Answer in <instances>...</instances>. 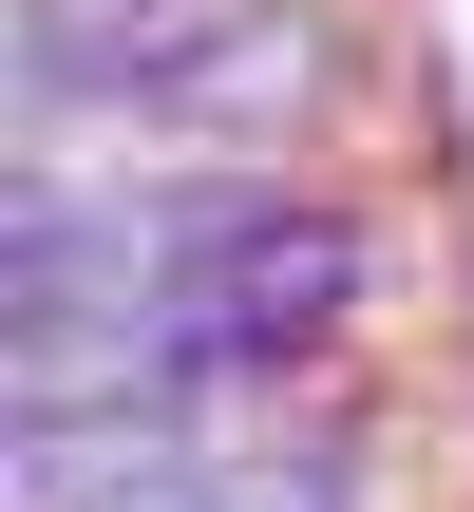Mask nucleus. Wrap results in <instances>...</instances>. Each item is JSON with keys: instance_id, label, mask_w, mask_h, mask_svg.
Masks as SVG:
<instances>
[{"instance_id": "nucleus-1", "label": "nucleus", "mask_w": 474, "mask_h": 512, "mask_svg": "<svg viewBox=\"0 0 474 512\" xmlns=\"http://www.w3.org/2000/svg\"><path fill=\"white\" fill-rule=\"evenodd\" d=\"M114 512H380V475H361L342 399H266V418H209L152 494H114Z\"/></svg>"}]
</instances>
